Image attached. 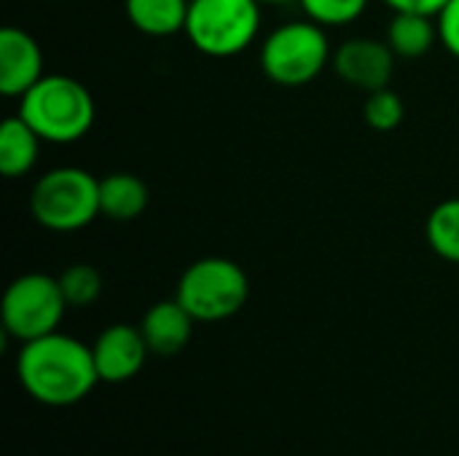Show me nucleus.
<instances>
[{"label": "nucleus", "instance_id": "f257e3e1", "mask_svg": "<svg viewBox=\"0 0 459 456\" xmlns=\"http://www.w3.org/2000/svg\"><path fill=\"white\" fill-rule=\"evenodd\" d=\"M16 379L35 403L48 409L78 406L100 384L91 347L59 331L22 344Z\"/></svg>", "mask_w": 459, "mask_h": 456}, {"label": "nucleus", "instance_id": "f03ea898", "mask_svg": "<svg viewBox=\"0 0 459 456\" xmlns=\"http://www.w3.org/2000/svg\"><path fill=\"white\" fill-rule=\"evenodd\" d=\"M19 116L43 142L70 145L91 132L97 105L81 81L70 75H43L24 97H19Z\"/></svg>", "mask_w": 459, "mask_h": 456}, {"label": "nucleus", "instance_id": "7ed1b4c3", "mask_svg": "<svg viewBox=\"0 0 459 456\" xmlns=\"http://www.w3.org/2000/svg\"><path fill=\"white\" fill-rule=\"evenodd\" d=\"M30 212L38 226L70 234L94 223L100 212V180L81 167L43 172L30 191Z\"/></svg>", "mask_w": 459, "mask_h": 456}, {"label": "nucleus", "instance_id": "20e7f679", "mask_svg": "<svg viewBox=\"0 0 459 456\" xmlns=\"http://www.w3.org/2000/svg\"><path fill=\"white\" fill-rule=\"evenodd\" d=\"M333 59L325 27L312 19L285 22L272 30L261 43L264 75L285 89L312 83Z\"/></svg>", "mask_w": 459, "mask_h": 456}, {"label": "nucleus", "instance_id": "39448f33", "mask_svg": "<svg viewBox=\"0 0 459 456\" xmlns=\"http://www.w3.org/2000/svg\"><path fill=\"white\" fill-rule=\"evenodd\" d=\"M250 296L247 274L239 263L210 255L194 261L175 290V298L188 309L196 323H223L242 312Z\"/></svg>", "mask_w": 459, "mask_h": 456}, {"label": "nucleus", "instance_id": "423d86ee", "mask_svg": "<svg viewBox=\"0 0 459 456\" xmlns=\"http://www.w3.org/2000/svg\"><path fill=\"white\" fill-rule=\"evenodd\" d=\"M261 30L258 0H191L186 35L191 46L212 59L247 51Z\"/></svg>", "mask_w": 459, "mask_h": 456}, {"label": "nucleus", "instance_id": "0eeeda50", "mask_svg": "<svg viewBox=\"0 0 459 456\" xmlns=\"http://www.w3.org/2000/svg\"><path fill=\"white\" fill-rule=\"evenodd\" d=\"M67 301L62 296L59 280L51 274L30 271L16 277L0 304V320L5 336L16 339L19 344L35 341L59 331V323L67 312Z\"/></svg>", "mask_w": 459, "mask_h": 456}, {"label": "nucleus", "instance_id": "6e6552de", "mask_svg": "<svg viewBox=\"0 0 459 456\" xmlns=\"http://www.w3.org/2000/svg\"><path fill=\"white\" fill-rule=\"evenodd\" d=\"M395 59L398 56L387 40L350 38L339 48H333L331 67L344 83L363 89L368 94V91L390 86L393 73H395Z\"/></svg>", "mask_w": 459, "mask_h": 456}, {"label": "nucleus", "instance_id": "1a4fd4ad", "mask_svg": "<svg viewBox=\"0 0 459 456\" xmlns=\"http://www.w3.org/2000/svg\"><path fill=\"white\" fill-rule=\"evenodd\" d=\"M91 355H94L100 382L124 384L143 371L151 349H148V341H145L140 325L116 323V325H108L94 339Z\"/></svg>", "mask_w": 459, "mask_h": 456}, {"label": "nucleus", "instance_id": "9d476101", "mask_svg": "<svg viewBox=\"0 0 459 456\" xmlns=\"http://www.w3.org/2000/svg\"><path fill=\"white\" fill-rule=\"evenodd\" d=\"M43 51L22 27L0 32V91L3 97H24L43 78Z\"/></svg>", "mask_w": 459, "mask_h": 456}, {"label": "nucleus", "instance_id": "9b49d317", "mask_svg": "<svg viewBox=\"0 0 459 456\" xmlns=\"http://www.w3.org/2000/svg\"><path fill=\"white\" fill-rule=\"evenodd\" d=\"M194 325L196 320L178 298L156 301L140 320V331L148 341V349L159 357H172L183 352L194 336Z\"/></svg>", "mask_w": 459, "mask_h": 456}, {"label": "nucleus", "instance_id": "f8f14e48", "mask_svg": "<svg viewBox=\"0 0 459 456\" xmlns=\"http://www.w3.org/2000/svg\"><path fill=\"white\" fill-rule=\"evenodd\" d=\"M151 202V191L143 177L132 172H113L100 180V212L116 223L137 220Z\"/></svg>", "mask_w": 459, "mask_h": 456}, {"label": "nucleus", "instance_id": "ddd939ff", "mask_svg": "<svg viewBox=\"0 0 459 456\" xmlns=\"http://www.w3.org/2000/svg\"><path fill=\"white\" fill-rule=\"evenodd\" d=\"M40 137L38 132L16 113L3 121L0 126V172L8 180L24 177L32 172L38 164V151H40Z\"/></svg>", "mask_w": 459, "mask_h": 456}, {"label": "nucleus", "instance_id": "4468645a", "mask_svg": "<svg viewBox=\"0 0 459 456\" xmlns=\"http://www.w3.org/2000/svg\"><path fill=\"white\" fill-rule=\"evenodd\" d=\"M191 0H124V11L134 30L151 38L186 32Z\"/></svg>", "mask_w": 459, "mask_h": 456}, {"label": "nucleus", "instance_id": "2eb2a0df", "mask_svg": "<svg viewBox=\"0 0 459 456\" xmlns=\"http://www.w3.org/2000/svg\"><path fill=\"white\" fill-rule=\"evenodd\" d=\"M390 48L401 59H420L425 56L438 40V22L428 13H411V11H393V19L387 24Z\"/></svg>", "mask_w": 459, "mask_h": 456}, {"label": "nucleus", "instance_id": "dca6fc26", "mask_svg": "<svg viewBox=\"0 0 459 456\" xmlns=\"http://www.w3.org/2000/svg\"><path fill=\"white\" fill-rule=\"evenodd\" d=\"M425 237L438 258L459 266V196L444 199L433 207L425 223Z\"/></svg>", "mask_w": 459, "mask_h": 456}, {"label": "nucleus", "instance_id": "f3484780", "mask_svg": "<svg viewBox=\"0 0 459 456\" xmlns=\"http://www.w3.org/2000/svg\"><path fill=\"white\" fill-rule=\"evenodd\" d=\"M56 280H59L67 306H73V309L91 306L102 296V274L89 263H73Z\"/></svg>", "mask_w": 459, "mask_h": 456}, {"label": "nucleus", "instance_id": "a211bd4d", "mask_svg": "<svg viewBox=\"0 0 459 456\" xmlns=\"http://www.w3.org/2000/svg\"><path fill=\"white\" fill-rule=\"evenodd\" d=\"M406 108L401 94H395L390 86L368 91L366 105H363V118L374 132H393L403 124Z\"/></svg>", "mask_w": 459, "mask_h": 456}, {"label": "nucleus", "instance_id": "6ab92c4d", "mask_svg": "<svg viewBox=\"0 0 459 456\" xmlns=\"http://www.w3.org/2000/svg\"><path fill=\"white\" fill-rule=\"evenodd\" d=\"M299 3H301L307 19L317 22L320 27L352 24L368 8V0H299Z\"/></svg>", "mask_w": 459, "mask_h": 456}, {"label": "nucleus", "instance_id": "aec40b11", "mask_svg": "<svg viewBox=\"0 0 459 456\" xmlns=\"http://www.w3.org/2000/svg\"><path fill=\"white\" fill-rule=\"evenodd\" d=\"M436 22H438V40H441V46L452 56L459 59V0H449L438 11Z\"/></svg>", "mask_w": 459, "mask_h": 456}, {"label": "nucleus", "instance_id": "412c9836", "mask_svg": "<svg viewBox=\"0 0 459 456\" xmlns=\"http://www.w3.org/2000/svg\"><path fill=\"white\" fill-rule=\"evenodd\" d=\"M393 11H411V13H428V16H438V11L449 3V0H385Z\"/></svg>", "mask_w": 459, "mask_h": 456}, {"label": "nucleus", "instance_id": "4be33fe9", "mask_svg": "<svg viewBox=\"0 0 459 456\" xmlns=\"http://www.w3.org/2000/svg\"><path fill=\"white\" fill-rule=\"evenodd\" d=\"M261 5H280V3H293V0H258Z\"/></svg>", "mask_w": 459, "mask_h": 456}]
</instances>
